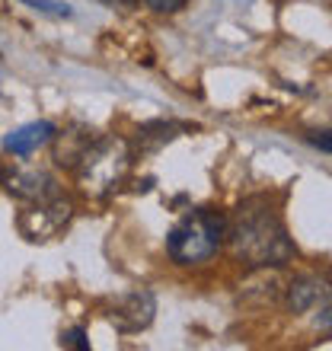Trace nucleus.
I'll return each instance as SVG.
<instances>
[{"label":"nucleus","mask_w":332,"mask_h":351,"mask_svg":"<svg viewBox=\"0 0 332 351\" xmlns=\"http://www.w3.org/2000/svg\"><path fill=\"white\" fill-rule=\"evenodd\" d=\"M61 345H67V348H80V351L90 348V342H86V332H83L80 326H77V329H71V332L61 335Z\"/></svg>","instance_id":"nucleus-13"},{"label":"nucleus","mask_w":332,"mask_h":351,"mask_svg":"<svg viewBox=\"0 0 332 351\" xmlns=\"http://www.w3.org/2000/svg\"><path fill=\"white\" fill-rule=\"evenodd\" d=\"M307 144H313L316 150L332 154V131H313V134H307Z\"/></svg>","instance_id":"nucleus-14"},{"label":"nucleus","mask_w":332,"mask_h":351,"mask_svg":"<svg viewBox=\"0 0 332 351\" xmlns=\"http://www.w3.org/2000/svg\"><path fill=\"white\" fill-rule=\"evenodd\" d=\"M154 313H157V300L150 291H131V294L119 297L115 306H112L109 319L115 323L119 332H141V329H147L154 323Z\"/></svg>","instance_id":"nucleus-5"},{"label":"nucleus","mask_w":332,"mask_h":351,"mask_svg":"<svg viewBox=\"0 0 332 351\" xmlns=\"http://www.w3.org/2000/svg\"><path fill=\"white\" fill-rule=\"evenodd\" d=\"M58 138H61V147H58L55 160L61 163V167L77 169L80 157L86 154V147L93 144V131H90V128H74V131H64V134H58Z\"/></svg>","instance_id":"nucleus-9"},{"label":"nucleus","mask_w":332,"mask_h":351,"mask_svg":"<svg viewBox=\"0 0 332 351\" xmlns=\"http://www.w3.org/2000/svg\"><path fill=\"white\" fill-rule=\"evenodd\" d=\"M71 217H74V204L55 195L45 202H32L26 211H19L16 227L29 243H48L71 223Z\"/></svg>","instance_id":"nucleus-4"},{"label":"nucleus","mask_w":332,"mask_h":351,"mask_svg":"<svg viewBox=\"0 0 332 351\" xmlns=\"http://www.w3.org/2000/svg\"><path fill=\"white\" fill-rule=\"evenodd\" d=\"M176 125L173 121H150V125H141L138 128V144L141 150H157L160 144H166V141L176 138Z\"/></svg>","instance_id":"nucleus-10"},{"label":"nucleus","mask_w":332,"mask_h":351,"mask_svg":"<svg viewBox=\"0 0 332 351\" xmlns=\"http://www.w3.org/2000/svg\"><path fill=\"white\" fill-rule=\"evenodd\" d=\"M3 179H7V169L0 167V185H3Z\"/></svg>","instance_id":"nucleus-16"},{"label":"nucleus","mask_w":332,"mask_h":351,"mask_svg":"<svg viewBox=\"0 0 332 351\" xmlns=\"http://www.w3.org/2000/svg\"><path fill=\"white\" fill-rule=\"evenodd\" d=\"M227 243V217L211 208L185 214L166 237V252L176 265H204Z\"/></svg>","instance_id":"nucleus-2"},{"label":"nucleus","mask_w":332,"mask_h":351,"mask_svg":"<svg viewBox=\"0 0 332 351\" xmlns=\"http://www.w3.org/2000/svg\"><path fill=\"white\" fill-rule=\"evenodd\" d=\"M316 323H320V326H329V329H332V294L326 297L323 304H320V316H316Z\"/></svg>","instance_id":"nucleus-15"},{"label":"nucleus","mask_w":332,"mask_h":351,"mask_svg":"<svg viewBox=\"0 0 332 351\" xmlns=\"http://www.w3.org/2000/svg\"><path fill=\"white\" fill-rule=\"evenodd\" d=\"M3 182L23 202H45V198L58 195L55 176H48L45 169H13V173H7Z\"/></svg>","instance_id":"nucleus-7"},{"label":"nucleus","mask_w":332,"mask_h":351,"mask_svg":"<svg viewBox=\"0 0 332 351\" xmlns=\"http://www.w3.org/2000/svg\"><path fill=\"white\" fill-rule=\"evenodd\" d=\"M227 246L233 259L249 268H278L294 259V243L265 198H249L233 211L227 221Z\"/></svg>","instance_id":"nucleus-1"},{"label":"nucleus","mask_w":332,"mask_h":351,"mask_svg":"<svg viewBox=\"0 0 332 351\" xmlns=\"http://www.w3.org/2000/svg\"><path fill=\"white\" fill-rule=\"evenodd\" d=\"M332 294V285L320 275H297L291 285L285 287V300L291 313H310Z\"/></svg>","instance_id":"nucleus-6"},{"label":"nucleus","mask_w":332,"mask_h":351,"mask_svg":"<svg viewBox=\"0 0 332 351\" xmlns=\"http://www.w3.org/2000/svg\"><path fill=\"white\" fill-rule=\"evenodd\" d=\"M55 138H58V128L51 121H29V125L10 131L7 138H3V150L13 154V157H29V154H36L38 147L51 144Z\"/></svg>","instance_id":"nucleus-8"},{"label":"nucleus","mask_w":332,"mask_h":351,"mask_svg":"<svg viewBox=\"0 0 332 351\" xmlns=\"http://www.w3.org/2000/svg\"><path fill=\"white\" fill-rule=\"evenodd\" d=\"M131 157L134 154L121 138H93V144L77 163L80 189L86 195H96V198L115 192L128 176Z\"/></svg>","instance_id":"nucleus-3"},{"label":"nucleus","mask_w":332,"mask_h":351,"mask_svg":"<svg viewBox=\"0 0 332 351\" xmlns=\"http://www.w3.org/2000/svg\"><path fill=\"white\" fill-rule=\"evenodd\" d=\"M32 10H42V13H51V16H71V7L64 3H51V0H23Z\"/></svg>","instance_id":"nucleus-11"},{"label":"nucleus","mask_w":332,"mask_h":351,"mask_svg":"<svg viewBox=\"0 0 332 351\" xmlns=\"http://www.w3.org/2000/svg\"><path fill=\"white\" fill-rule=\"evenodd\" d=\"M189 0H144V7H150L154 13H179Z\"/></svg>","instance_id":"nucleus-12"}]
</instances>
